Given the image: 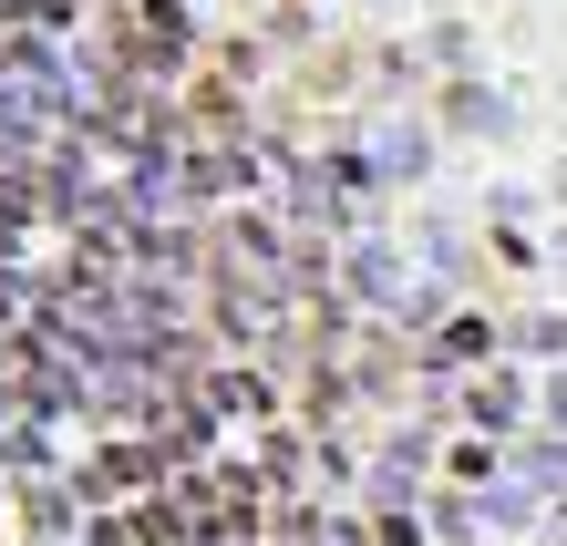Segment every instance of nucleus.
<instances>
[{"label":"nucleus","instance_id":"f257e3e1","mask_svg":"<svg viewBox=\"0 0 567 546\" xmlns=\"http://www.w3.org/2000/svg\"><path fill=\"white\" fill-rule=\"evenodd\" d=\"M516 474H526L537 495H567V443H557V433H526V443H516Z\"/></svg>","mask_w":567,"mask_h":546},{"label":"nucleus","instance_id":"f03ea898","mask_svg":"<svg viewBox=\"0 0 567 546\" xmlns=\"http://www.w3.org/2000/svg\"><path fill=\"white\" fill-rule=\"evenodd\" d=\"M433 145H423V124H382V176H423Z\"/></svg>","mask_w":567,"mask_h":546},{"label":"nucleus","instance_id":"7ed1b4c3","mask_svg":"<svg viewBox=\"0 0 567 546\" xmlns=\"http://www.w3.org/2000/svg\"><path fill=\"white\" fill-rule=\"evenodd\" d=\"M464 413H475L485 433H506V423L526 413V392H516V382H475V392H464Z\"/></svg>","mask_w":567,"mask_h":546},{"label":"nucleus","instance_id":"20e7f679","mask_svg":"<svg viewBox=\"0 0 567 546\" xmlns=\"http://www.w3.org/2000/svg\"><path fill=\"white\" fill-rule=\"evenodd\" d=\"M454 114L475 124V134H506V104H495V93H454Z\"/></svg>","mask_w":567,"mask_h":546},{"label":"nucleus","instance_id":"39448f33","mask_svg":"<svg viewBox=\"0 0 567 546\" xmlns=\"http://www.w3.org/2000/svg\"><path fill=\"white\" fill-rule=\"evenodd\" d=\"M547 413H557V423H567V371H557V382H547Z\"/></svg>","mask_w":567,"mask_h":546}]
</instances>
